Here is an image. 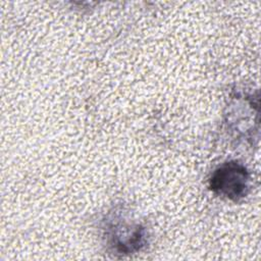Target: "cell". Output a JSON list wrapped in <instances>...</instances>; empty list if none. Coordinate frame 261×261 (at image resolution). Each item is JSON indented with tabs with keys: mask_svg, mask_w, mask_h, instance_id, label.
Segmentation results:
<instances>
[{
	"mask_svg": "<svg viewBox=\"0 0 261 261\" xmlns=\"http://www.w3.org/2000/svg\"><path fill=\"white\" fill-rule=\"evenodd\" d=\"M106 234L110 246L120 254H130L142 250L148 238L146 228L140 223L109 224Z\"/></svg>",
	"mask_w": 261,
	"mask_h": 261,
	"instance_id": "cell-2",
	"label": "cell"
},
{
	"mask_svg": "<svg viewBox=\"0 0 261 261\" xmlns=\"http://www.w3.org/2000/svg\"><path fill=\"white\" fill-rule=\"evenodd\" d=\"M209 189L219 197L238 202L249 193L250 173L239 161L223 162L210 175Z\"/></svg>",
	"mask_w": 261,
	"mask_h": 261,
	"instance_id": "cell-1",
	"label": "cell"
}]
</instances>
